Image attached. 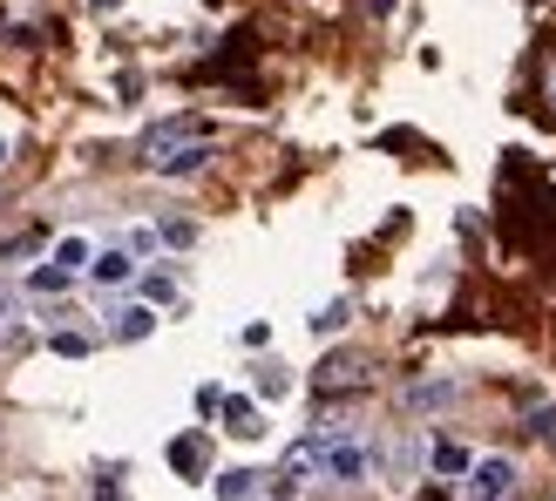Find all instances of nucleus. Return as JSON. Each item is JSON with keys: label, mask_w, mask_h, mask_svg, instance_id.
I'll return each instance as SVG.
<instances>
[{"label": "nucleus", "mask_w": 556, "mask_h": 501, "mask_svg": "<svg viewBox=\"0 0 556 501\" xmlns=\"http://www.w3.org/2000/svg\"><path fill=\"white\" fill-rule=\"evenodd\" d=\"M204 156H211V143H204V129L198 123H156L150 136H143V170L150 177H190V170H204Z\"/></svg>", "instance_id": "nucleus-1"}, {"label": "nucleus", "mask_w": 556, "mask_h": 501, "mask_svg": "<svg viewBox=\"0 0 556 501\" xmlns=\"http://www.w3.org/2000/svg\"><path fill=\"white\" fill-rule=\"evenodd\" d=\"M516 494V461L509 454H476L462 475V501H509Z\"/></svg>", "instance_id": "nucleus-2"}, {"label": "nucleus", "mask_w": 556, "mask_h": 501, "mask_svg": "<svg viewBox=\"0 0 556 501\" xmlns=\"http://www.w3.org/2000/svg\"><path fill=\"white\" fill-rule=\"evenodd\" d=\"M217 413H225V434H231V440H265V413H258V400L225 394V400H217Z\"/></svg>", "instance_id": "nucleus-3"}, {"label": "nucleus", "mask_w": 556, "mask_h": 501, "mask_svg": "<svg viewBox=\"0 0 556 501\" xmlns=\"http://www.w3.org/2000/svg\"><path fill=\"white\" fill-rule=\"evenodd\" d=\"M89 278H96L102 292H116V285H129V278H136V258H129L123 244H109V251H96V258H89Z\"/></svg>", "instance_id": "nucleus-4"}, {"label": "nucleus", "mask_w": 556, "mask_h": 501, "mask_svg": "<svg viewBox=\"0 0 556 501\" xmlns=\"http://www.w3.org/2000/svg\"><path fill=\"white\" fill-rule=\"evenodd\" d=\"M468 461H476V454H468L462 440H428V467H434L441 481H455V475H468Z\"/></svg>", "instance_id": "nucleus-5"}, {"label": "nucleus", "mask_w": 556, "mask_h": 501, "mask_svg": "<svg viewBox=\"0 0 556 501\" xmlns=\"http://www.w3.org/2000/svg\"><path fill=\"white\" fill-rule=\"evenodd\" d=\"M109 332H116L123 346H136V339H150V332H156V312H150V305H123V312H116V325H109Z\"/></svg>", "instance_id": "nucleus-6"}, {"label": "nucleus", "mask_w": 556, "mask_h": 501, "mask_svg": "<svg viewBox=\"0 0 556 501\" xmlns=\"http://www.w3.org/2000/svg\"><path fill=\"white\" fill-rule=\"evenodd\" d=\"M455 394H462L455 380H421V386H407V407H414V413H434V407H448Z\"/></svg>", "instance_id": "nucleus-7"}, {"label": "nucleus", "mask_w": 556, "mask_h": 501, "mask_svg": "<svg viewBox=\"0 0 556 501\" xmlns=\"http://www.w3.org/2000/svg\"><path fill=\"white\" fill-rule=\"evenodd\" d=\"M89 258H96L89 237H62V244H54V271H62V278H81V271H89Z\"/></svg>", "instance_id": "nucleus-8"}, {"label": "nucleus", "mask_w": 556, "mask_h": 501, "mask_svg": "<svg viewBox=\"0 0 556 501\" xmlns=\"http://www.w3.org/2000/svg\"><path fill=\"white\" fill-rule=\"evenodd\" d=\"M204 461H211L204 440H177V448H170V467H177V475H204Z\"/></svg>", "instance_id": "nucleus-9"}, {"label": "nucleus", "mask_w": 556, "mask_h": 501, "mask_svg": "<svg viewBox=\"0 0 556 501\" xmlns=\"http://www.w3.org/2000/svg\"><path fill=\"white\" fill-rule=\"evenodd\" d=\"M359 380H367L359 359H326V367H319V386H359Z\"/></svg>", "instance_id": "nucleus-10"}, {"label": "nucleus", "mask_w": 556, "mask_h": 501, "mask_svg": "<svg viewBox=\"0 0 556 501\" xmlns=\"http://www.w3.org/2000/svg\"><path fill=\"white\" fill-rule=\"evenodd\" d=\"M170 298H177V278H170V271H150V278H143V305L156 312V305H170Z\"/></svg>", "instance_id": "nucleus-11"}, {"label": "nucleus", "mask_w": 556, "mask_h": 501, "mask_svg": "<svg viewBox=\"0 0 556 501\" xmlns=\"http://www.w3.org/2000/svg\"><path fill=\"white\" fill-rule=\"evenodd\" d=\"M258 481H265V475H225V481H217V494H225V501H252Z\"/></svg>", "instance_id": "nucleus-12"}, {"label": "nucleus", "mask_w": 556, "mask_h": 501, "mask_svg": "<svg viewBox=\"0 0 556 501\" xmlns=\"http://www.w3.org/2000/svg\"><path fill=\"white\" fill-rule=\"evenodd\" d=\"M286 394H292V380L278 373V367H265V373H258V400H286Z\"/></svg>", "instance_id": "nucleus-13"}, {"label": "nucleus", "mask_w": 556, "mask_h": 501, "mask_svg": "<svg viewBox=\"0 0 556 501\" xmlns=\"http://www.w3.org/2000/svg\"><path fill=\"white\" fill-rule=\"evenodd\" d=\"M414 461H421V440H414V434H407V440H401V448H394V481H407V475H414Z\"/></svg>", "instance_id": "nucleus-14"}, {"label": "nucleus", "mask_w": 556, "mask_h": 501, "mask_svg": "<svg viewBox=\"0 0 556 501\" xmlns=\"http://www.w3.org/2000/svg\"><path fill=\"white\" fill-rule=\"evenodd\" d=\"M346 325V298H332L326 312H313V332H340Z\"/></svg>", "instance_id": "nucleus-15"}, {"label": "nucleus", "mask_w": 556, "mask_h": 501, "mask_svg": "<svg viewBox=\"0 0 556 501\" xmlns=\"http://www.w3.org/2000/svg\"><path fill=\"white\" fill-rule=\"evenodd\" d=\"M54 352H62V359H89V339H81V332H54Z\"/></svg>", "instance_id": "nucleus-16"}, {"label": "nucleus", "mask_w": 556, "mask_h": 501, "mask_svg": "<svg viewBox=\"0 0 556 501\" xmlns=\"http://www.w3.org/2000/svg\"><path fill=\"white\" fill-rule=\"evenodd\" d=\"M123 251H129V258H150V251H156V231H129Z\"/></svg>", "instance_id": "nucleus-17"}, {"label": "nucleus", "mask_w": 556, "mask_h": 501, "mask_svg": "<svg viewBox=\"0 0 556 501\" xmlns=\"http://www.w3.org/2000/svg\"><path fill=\"white\" fill-rule=\"evenodd\" d=\"M62 285H68V278L54 271V265H41V271H35V292H62Z\"/></svg>", "instance_id": "nucleus-18"}, {"label": "nucleus", "mask_w": 556, "mask_h": 501, "mask_svg": "<svg viewBox=\"0 0 556 501\" xmlns=\"http://www.w3.org/2000/svg\"><path fill=\"white\" fill-rule=\"evenodd\" d=\"M543 102L556 108V54H549V68H543Z\"/></svg>", "instance_id": "nucleus-19"}, {"label": "nucleus", "mask_w": 556, "mask_h": 501, "mask_svg": "<svg viewBox=\"0 0 556 501\" xmlns=\"http://www.w3.org/2000/svg\"><path fill=\"white\" fill-rule=\"evenodd\" d=\"M14 312H21V305H14L8 292H0V332H8V325H14Z\"/></svg>", "instance_id": "nucleus-20"}, {"label": "nucleus", "mask_w": 556, "mask_h": 501, "mask_svg": "<svg viewBox=\"0 0 556 501\" xmlns=\"http://www.w3.org/2000/svg\"><path fill=\"white\" fill-rule=\"evenodd\" d=\"M89 8H96V14H116V8H123V0H89Z\"/></svg>", "instance_id": "nucleus-21"}, {"label": "nucleus", "mask_w": 556, "mask_h": 501, "mask_svg": "<svg viewBox=\"0 0 556 501\" xmlns=\"http://www.w3.org/2000/svg\"><path fill=\"white\" fill-rule=\"evenodd\" d=\"M0 163H8V136H0Z\"/></svg>", "instance_id": "nucleus-22"}]
</instances>
